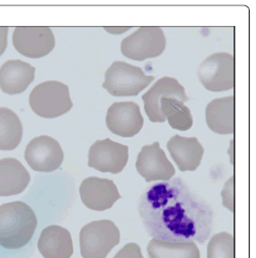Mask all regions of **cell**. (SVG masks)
Instances as JSON below:
<instances>
[{"instance_id": "1", "label": "cell", "mask_w": 256, "mask_h": 258, "mask_svg": "<svg viewBox=\"0 0 256 258\" xmlns=\"http://www.w3.org/2000/svg\"><path fill=\"white\" fill-rule=\"evenodd\" d=\"M138 211L149 236L162 241L203 244L214 224L211 205L180 177L148 188Z\"/></svg>"}, {"instance_id": "2", "label": "cell", "mask_w": 256, "mask_h": 258, "mask_svg": "<svg viewBox=\"0 0 256 258\" xmlns=\"http://www.w3.org/2000/svg\"><path fill=\"white\" fill-rule=\"evenodd\" d=\"M37 217L28 204L13 202L0 206V246L19 249L32 239L37 227Z\"/></svg>"}, {"instance_id": "3", "label": "cell", "mask_w": 256, "mask_h": 258, "mask_svg": "<svg viewBox=\"0 0 256 258\" xmlns=\"http://www.w3.org/2000/svg\"><path fill=\"white\" fill-rule=\"evenodd\" d=\"M29 103L38 116L46 119L63 115L73 107L69 87L55 80L42 82L33 88Z\"/></svg>"}, {"instance_id": "4", "label": "cell", "mask_w": 256, "mask_h": 258, "mask_svg": "<svg viewBox=\"0 0 256 258\" xmlns=\"http://www.w3.org/2000/svg\"><path fill=\"white\" fill-rule=\"evenodd\" d=\"M155 79L147 76L141 68L117 60L105 73L103 88L113 96H138Z\"/></svg>"}, {"instance_id": "5", "label": "cell", "mask_w": 256, "mask_h": 258, "mask_svg": "<svg viewBox=\"0 0 256 258\" xmlns=\"http://www.w3.org/2000/svg\"><path fill=\"white\" fill-rule=\"evenodd\" d=\"M120 239V230L112 221L90 222L80 231L81 255L83 258H106Z\"/></svg>"}, {"instance_id": "6", "label": "cell", "mask_w": 256, "mask_h": 258, "mask_svg": "<svg viewBox=\"0 0 256 258\" xmlns=\"http://www.w3.org/2000/svg\"><path fill=\"white\" fill-rule=\"evenodd\" d=\"M199 79L211 92L230 90L235 86V58L227 52H217L207 57L199 66Z\"/></svg>"}, {"instance_id": "7", "label": "cell", "mask_w": 256, "mask_h": 258, "mask_svg": "<svg viewBox=\"0 0 256 258\" xmlns=\"http://www.w3.org/2000/svg\"><path fill=\"white\" fill-rule=\"evenodd\" d=\"M166 39L163 30L156 26L140 27L120 44L121 53L126 58L142 61L157 58L165 50Z\"/></svg>"}, {"instance_id": "8", "label": "cell", "mask_w": 256, "mask_h": 258, "mask_svg": "<svg viewBox=\"0 0 256 258\" xmlns=\"http://www.w3.org/2000/svg\"><path fill=\"white\" fill-rule=\"evenodd\" d=\"M25 158L33 170L50 173L61 166L64 153L58 141L42 135L34 138L28 143Z\"/></svg>"}, {"instance_id": "9", "label": "cell", "mask_w": 256, "mask_h": 258, "mask_svg": "<svg viewBox=\"0 0 256 258\" xmlns=\"http://www.w3.org/2000/svg\"><path fill=\"white\" fill-rule=\"evenodd\" d=\"M129 160V147L110 139L96 142L88 152V166L103 173L119 174Z\"/></svg>"}, {"instance_id": "10", "label": "cell", "mask_w": 256, "mask_h": 258, "mask_svg": "<svg viewBox=\"0 0 256 258\" xmlns=\"http://www.w3.org/2000/svg\"><path fill=\"white\" fill-rule=\"evenodd\" d=\"M13 44L27 58H42L53 50L55 37L50 27H17L13 34Z\"/></svg>"}, {"instance_id": "11", "label": "cell", "mask_w": 256, "mask_h": 258, "mask_svg": "<svg viewBox=\"0 0 256 258\" xmlns=\"http://www.w3.org/2000/svg\"><path fill=\"white\" fill-rule=\"evenodd\" d=\"M138 173L146 182L169 181L175 175V169L162 150L159 142L142 147L136 161Z\"/></svg>"}, {"instance_id": "12", "label": "cell", "mask_w": 256, "mask_h": 258, "mask_svg": "<svg viewBox=\"0 0 256 258\" xmlns=\"http://www.w3.org/2000/svg\"><path fill=\"white\" fill-rule=\"evenodd\" d=\"M109 131L123 138L134 137L144 125L140 105L134 102H117L109 107L106 114Z\"/></svg>"}, {"instance_id": "13", "label": "cell", "mask_w": 256, "mask_h": 258, "mask_svg": "<svg viewBox=\"0 0 256 258\" xmlns=\"http://www.w3.org/2000/svg\"><path fill=\"white\" fill-rule=\"evenodd\" d=\"M79 194L85 206L96 212L112 208L113 204L121 198L112 180L96 176L84 179L79 188Z\"/></svg>"}, {"instance_id": "14", "label": "cell", "mask_w": 256, "mask_h": 258, "mask_svg": "<svg viewBox=\"0 0 256 258\" xmlns=\"http://www.w3.org/2000/svg\"><path fill=\"white\" fill-rule=\"evenodd\" d=\"M164 96L174 97L182 101V103L189 100L185 89L179 83L177 79L170 77L158 79L149 91L142 96L145 112L152 122H165L166 121L162 114L160 107V99Z\"/></svg>"}, {"instance_id": "15", "label": "cell", "mask_w": 256, "mask_h": 258, "mask_svg": "<svg viewBox=\"0 0 256 258\" xmlns=\"http://www.w3.org/2000/svg\"><path fill=\"white\" fill-rule=\"evenodd\" d=\"M35 68L20 59L8 60L0 68V88L8 95L25 91L34 80Z\"/></svg>"}, {"instance_id": "16", "label": "cell", "mask_w": 256, "mask_h": 258, "mask_svg": "<svg viewBox=\"0 0 256 258\" xmlns=\"http://www.w3.org/2000/svg\"><path fill=\"white\" fill-rule=\"evenodd\" d=\"M170 155L182 172L195 171L201 165L204 149L195 137H182L175 135L167 142Z\"/></svg>"}, {"instance_id": "17", "label": "cell", "mask_w": 256, "mask_h": 258, "mask_svg": "<svg viewBox=\"0 0 256 258\" xmlns=\"http://www.w3.org/2000/svg\"><path fill=\"white\" fill-rule=\"evenodd\" d=\"M38 249L44 258H71L74 253L71 232L58 225L42 229Z\"/></svg>"}, {"instance_id": "18", "label": "cell", "mask_w": 256, "mask_h": 258, "mask_svg": "<svg viewBox=\"0 0 256 258\" xmlns=\"http://www.w3.org/2000/svg\"><path fill=\"white\" fill-rule=\"evenodd\" d=\"M207 124L218 134L235 132V97L227 96L211 101L205 111Z\"/></svg>"}, {"instance_id": "19", "label": "cell", "mask_w": 256, "mask_h": 258, "mask_svg": "<svg viewBox=\"0 0 256 258\" xmlns=\"http://www.w3.org/2000/svg\"><path fill=\"white\" fill-rule=\"evenodd\" d=\"M31 180L29 172L16 158L0 159V196H12L25 191Z\"/></svg>"}, {"instance_id": "20", "label": "cell", "mask_w": 256, "mask_h": 258, "mask_svg": "<svg viewBox=\"0 0 256 258\" xmlns=\"http://www.w3.org/2000/svg\"><path fill=\"white\" fill-rule=\"evenodd\" d=\"M149 258H201L195 242L173 243L152 238L148 245Z\"/></svg>"}, {"instance_id": "21", "label": "cell", "mask_w": 256, "mask_h": 258, "mask_svg": "<svg viewBox=\"0 0 256 258\" xmlns=\"http://www.w3.org/2000/svg\"><path fill=\"white\" fill-rule=\"evenodd\" d=\"M23 125L11 109L0 107V150H13L20 144Z\"/></svg>"}, {"instance_id": "22", "label": "cell", "mask_w": 256, "mask_h": 258, "mask_svg": "<svg viewBox=\"0 0 256 258\" xmlns=\"http://www.w3.org/2000/svg\"><path fill=\"white\" fill-rule=\"evenodd\" d=\"M160 107L163 116L173 129L185 132L191 128L194 118L190 109L182 101L171 96H162Z\"/></svg>"}, {"instance_id": "23", "label": "cell", "mask_w": 256, "mask_h": 258, "mask_svg": "<svg viewBox=\"0 0 256 258\" xmlns=\"http://www.w3.org/2000/svg\"><path fill=\"white\" fill-rule=\"evenodd\" d=\"M207 258H235L233 235L220 232L211 237L207 246Z\"/></svg>"}, {"instance_id": "24", "label": "cell", "mask_w": 256, "mask_h": 258, "mask_svg": "<svg viewBox=\"0 0 256 258\" xmlns=\"http://www.w3.org/2000/svg\"><path fill=\"white\" fill-rule=\"evenodd\" d=\"M234 186H235V180H234V176H231L225 183V186L221 192L222 204L231 213L235 212V197H234V188L235 187Z\"/></svg>"}, {"instance_id": "25", "label": "cell", "mask_w": 256, "mask_h": 258, "mask_svg": "<svg viewBox=\"0 0 256 258\" xmlns=\"http://www.w3.org/2000/svg\"><path fill=\"white\" fill-rule=\"evenodd\" d=\"M113 258H144L141 246L135 243H128L114 255Z\"/></svg>"}, {"instance_id": "26", "label": "cell", "mask_w": 256, "mask_h": 258, "mask_svg": "<svg viewBox=\"0 0 256 258\" xmlns=\"http://www.w3.org/2000/svg\"><path fill=\"white\" fill-rule=\"evenodd\" d=\"M9 27H0V56L3 54L8 46Z\"/></svg>"}, {"instance_id": "27", "label": "cell", "mask_w": 256, "mask_h": 258, "mask_svg": "<svg viewBox=\"0 0 256 258\" xmlns=\"http://www.w3.org/2000/svg\"><path fill=\"white\" fill-rule=\"evenodd\" d=\"M130 28L131 27H104V29L112 34H122V33L127 32Z\"/></svg>"}]
</instances>
